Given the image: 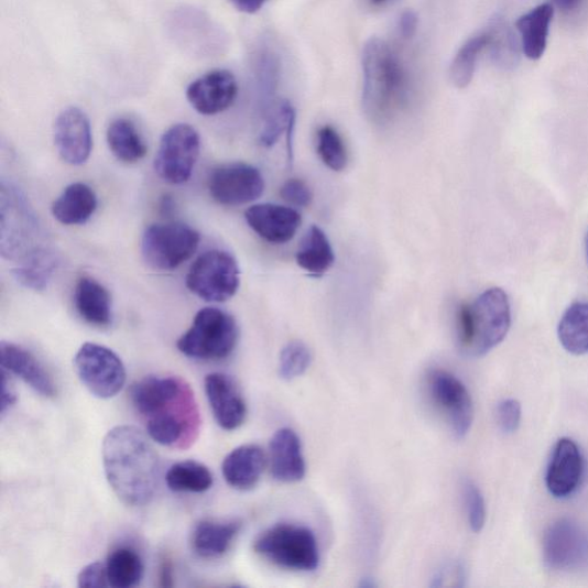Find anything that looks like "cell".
Segmentation results:
<instances>
[{"label":"cell","instance_id":"obj_1","mask_svg":"<svg viewBox=\"0 0 588 588\" xmlns=\"http://www.w3.org/2000/svg\"><path fill=\"white\" fill-rule=\"evenodd\" d=\"M130 399L155 443L186 449L197 440L202 425L199 407L192 386L184 380L146 378L132 385Z\"/></svg>","mask_w":588,"mask_h":588},{"label":"cell","instance_id":"obj_2","mask_svg":"<svg viewBox=\"0 0 588 588\" xmlns=\"http://www.w3.org/2000/svg\"><path fill=\"white\" fill-rule=\"evenodd\" d=\"M102 462L109 484L127 505L142 507L154 497L160 461L148 437L135 426L120 425L102 442Z\"/></svg>","mask_w":588,"mask_h":588},{"label":"cell","instance_id":"obj_3","mask_svg":"<svg viewBox=\"0 0 588 588\" xmlns=\"http://www.w3.org/2000/svg\"><path fill=\"white\" fill-rule=\"evenodd\" d=\"M362 102L367 116L378 122L390 120L406 101L407 76L391 45L372 37L363 48Z\"/></svg>","mask_w":588,"mask_h":588},{"label":"cell","instance_id":"obj_4","mask_svg":"<svg viewBox=\"0 0 588 588\" xmlns=\"http://www.w3.org/2000/svg\"><path fill=\"white\" fill-rule=\"evenodd\" d=\"M512 326L510 297L501 287L486 290L458 311L457 335L460 351L469 358L484 357L501 344Z\"/></svg>","mask_w":588,"mask_h":588},{"label":"cell","instance_id":"obj_5","mask_svg":"<svg viewBox=\"0 0 588 588\" xmlns=\"http://www.w3.org/2000/svg\"><path fill=\"white\" fill-rule=\"evenodd\" d=\"M238 337V326L230 314L206 307L197 313L190 329L178 339L177 349L192 359L219 361L233 352Z\"/></svg>","mask_w":588,"mask_h":588},{"label":"cell","instance_id":"obj_6","mask_svg":"<svg viewBox=\"0 0 588 588\" xmlns=\"http://www.w3.org/2000/svg\"><path fill=\"white\" fill-rule=\"evenodd\" d=\"M2 226L0 246L2 254L9 260L21 261L44 248L42 229L30 203L12 185L2 184Z\"/></svg>","mask_w":588,"mask_h":588},{"label":"cell","instance_id":"obj_7","mask_svg":"<svg viewBox=\"0 0 588 588\" xmlns=\"http://www.w3.org/2000/svg\"><path fill=\"white\" fill-rule=\"evenodd\" d=\"M254 549L272 564L288 570L314 571L319 553L314 533L296 524H279L261 534Z\"/></svg>","mask_w":588,"mask_h":588},{"label":"cell","instance_id":"obj_8","mask_svg":"<svg viewBox=\"0 0 588 588\" xmlns=\"http://www.w3.org/2000/svg\"><path fill=\"white\" fill-rule=\"evenodd\" d=\"M200 235L194 228L177 224H155L142 237V255L150 269L170 272L178 269L197 252Z\"/></svg>","mask_w":588,"mask_h":588},{"label":"cell","instance_id":"obj_9","mask_svg":"<svg viewBox=\"0 0 588 588\" xmlns=\"http://www.w3.org/2000/svg\"><path fill=\"white\" fill-rule=\"evenodd\" d=\"M186 287L207 303L231 300L240 284L236 259L226 251L211 250L199 255L186 275Z\"/></svg>","mask_w":588,"mask_h":588},{"label":"cell","instance_id":"obj_10","mask_svg":"<svg viewBox=\"0 0 588 588\" xmlns=\"http://www.w3.org/2000/svg\"><path fill=\"white\" fill-rule=\"evenodd\" d=\"M76 375L99 399L118 395L127 380L126 367L109 347L86 342L74 358Z\"/></svg>","mask_w":588,"mask_h":588},{"label":"cell","instance_id":"obj_11","mask_svg":"<svg viewBox=\"0 0 588 588\" xmlns=\"http://www.w3.org/2000/svg\"><path fill=\"white\" fill-rule=\"evenodd\" d=\"M200 154V137L190 124L177 123L165 131L154 159V171L170 184L188 182Z\"/></svg>","mask_w":588,"mask_h":588},{"label":"cell","instance_id":"obj_12","mask_svg":"<svg viewBox=\"0 0 588 588\" xmlns=\"http://www.w3.org/2000/svg\"><path fill=\"white\" fill-rule=\"evenodd\" d=\"M543 553L552 570H579L588 566V532L573 520L560 519L546 531Z\"/></svg>","mask_w":588,"mask_h":588},{"label":"cell","instance_id":"obj_13","mask_svg":"<svg viewBox=\"0 0 588 588\" xmlns=\"http://www.w3.org/2000/svg\"><path fill=\"white\" fill-rule=\"evenodd\" d=\"M210 197L226 206L250 204L264 192L260 171L247 164H227L214 168L207 181Z\"/></svg>","mask_w":588,"mask_h":588},{"label":"cell","instance_id":"obj_14","mask_svg":"<svg viewBox=\"0 0 588 588\" xmlns=\"http://www.w3.org/2000/svg\"><path fill=\"white\" fill-rule=\"evenodd\" d=\"M431 394L446 415L451 432L459 439L465 438L473 422V404L466 385L450 372L434 370L429 377Z\"/></svg>","mask_w":588,"mask_h":588},{"label":"cell","instance_id":"obj_15","mask_svg":"<svg viewBox=\"0 0 588 588\" xmlns=\"http://www.w3.org/2000/svg\"><path fill=\"white\" fill-rule=\"evenodd\" d=\"M55 144L65 163L86 164L91 155L94 140L88 116L78 107H68L55 123Z\"/></svg>","mask_w":588,"mask_h":588},{"label":"cell","instance_id":"obj_16","mask_svg":"<svg viewBox=\"0 0 588 588\" xmlns=\"http://www.w3.org/2000/svg\"><path fill=\"white\" fill-rule=\"evenodd\" d=\"M238 95L235 75L227 69H214L195 79L186 89V99L202 116H217L233 104Z\"/></svg>","mask_w":588,"mask_h":588},{"label":"cell","instance_id":"obj_17","mask_svg":"<svg viewBox=\"0 0 588 588\" xmlns=\"http://www.w3.org/2000/svg\"><path fill=\"white\" fill-rule=\"evenodd\" d=\"M585 464L579 446L570 438H560L553 450L546 472V487L556 499H568L578 490Z\"/></svg>","mask_w":588,"mask_h":588},{"label":"cell","instance_id":"obj_18","mask_svg":"<svg viewBox=\"0 0 588 588\" xmlns=\"http://www.w3.org/2000/svg\"><path fill=\"white\" fill-rule=\"evenodd\" d=\"M205 392L214 417L222 429L233 432L247 420L246 400L231 378L213 372L205 379Z\"/></svg>","mask_w":588,"mask_h":588},{"label":"cell","instance_id":"obj_19","mask_svg":"<svg viewBox=\"0 0 588 588\" xmlns=\"http://www.w3.org/2000/svg\"><path fill=\"white\" fill-rule=\"evenodd\" d=\"M250 228L265 242L280 246L290 242L302 226L301 213L287 206L258 204L246 211Z\"/></svg>","mask_w":588,"mask_h":588},{"label":"cell","instance_id":"obj_20","mask_svg":"<svg viewBox=\"0 0 588 588\" xmlns=\"http://www.w3.org/2000/svg\"><path fill=\"white\" fill-rule=\"evenodd\" d=\"M0 355H2L3 369L29 384L35 392L45 398L57 395L55 381L32 352L20 345L2 341Z\"/></svg>","mask_w":588,"mask_h":588},{"label":"cell","instance_id":"obj_21","mask_svg":"<svg viewBox=\"0 0 588 588\" xmlns=\"http://www.w3.org/2000/svg\"><path fill=\"white\" fill-rule=\"evenodd\" d=\"M271 471L281 483H296L305 477L306 464L300 437L288 427L280 429L270 445Z\"/></svg>","mask_w":588,"mask_h":588},{"label":"cell","instance_id":"obj_22","mask_svg":"<svg viewBox=\"0 0 588 588\" xmlns=\"http://www.w3.org/2000/svg\"><path fill=\"white\" fill-rule=\"evenodd\" d=\"M265 467V456L257 445H243L228 454L222 464V473L229 487L250 491L257 487Z\"/></svg>","mask_w":588,"mask_h":588},{"label":"cell","instance_id":"obj_23","mask_svg":"<svg viewBox=\"0 0 588 588\" xmlns=\"http://www.w3.org/2000/svg\"><path fill=\"white\" fill-rule=\"evenodd\" d=\"M74 305L86 323L98 328L112 325L113 309L111 294L91 277L78 280L74 291Z\"/></svg>","mask_w":588,"mask_h":588},{"label":"cell","instance_id":"obj_24","mask_svg":"<svg viewBox=\"0 0 588 588\" xmlns=\"http://www.w3.org/2000/svg\"><path fill=\"white\" fill-rule=\"evenodd\" d=\"M98 207L96 193L86 183L77 182L67 186L52 205V216L65 226L87 224Z\"/></svg>","mask_w":588,"mask_h":588},{"label":"cell","instance_id":"obj_25","mask_svg":"<svg viewBox=\"0 0 588 588\" xmlns=\"http://www.w3.org/2000/svg\"><path fill=\"white\" fill-rule=\"evenodd\" d=\"M239 530L238 521H200L192 533L193 552L205 559L222 557L229 551Z\"/></svg>","mask_w":588,"mask_h":588},{"label":"cell","instance_id":"obj_26","mask_svg":"<svg viewBox=\"0 0 588 588\" xmlns=\"http://www.w3.org/2000/svg\"><path fill=\"white\" fill-rule=\"evenodd\" d=\"M553 17V6L545 3L532 9L516 21L522 52L527 59L540 61L545 55Z\"/></svg>","mask_w":588,"mask_h":588},{"label":"cell","instance_id":"obj_27","mask_svg":"<svg viewBox=\"0 0 588 588\" xmlns=\"http://www.w3.org/2000/svg\"><path fill=\"white\" fill-rule=\"evenodd\" d=\"M296 260L302 270L319 276L330 271L335 253L325 231L316 226L309 228L302 240Z\"/></svg>","mask_w":588,"mask_h":588},{"label":"cell","instance_id":"obj_28","mask_svg":"<svg viewBox=\"0 0 588 588\" xmlns=\"http://www.w3.org/2000/svg\"><path fill=\"white\" fill-rule=\"evenodd\" d=\"M107 144L124 164H137L146 155L148 146L137 126L128 119H117L107 128Z\"/></svg>","mask_w":588,"mask_h":588},{"label":"cell","instance_id":"obj_29","mask_svg":"<svg viewBox=\"0 0 588 588\" xmlns=\"http://www.w3.org/2000/svg\"><path fill=\"white\" fill-rule=\"evenodd\" d=\"M557 337L568 353H588V302H576L567 308L559 319Z\"/></svg>","mask_w":588,"mask_h":588},{"label":"cell","instance_id":"obj_30","mask_svg":"<svg viewBox=\"0 0 588 588\" xmlns=\"http://www.w3.org/2000/svg\"><path fill=\"white\" fill-rule=\"evenodd\" d=\"M59 263L58 254L44 247L19 261L13 274L22 286L43 291L57 272Z\"/></svg>","mask_w":588,"mask_h":588},{"label":"cell","instance_id":"obj_31","mask_svg":"<svg viewBox=\"0 0 588 588\" xmlns=\"http://www.w3.org/2000/svg\"><path fill=\"white\" fill-rule=\"evenodd\" d=\"M488 31L490 34L488 48L494 65L504 70L514 69L520 63L522 46L512 26L498 15Z\"/></svg>","mask_w":588,"mask_h":588},{"label":"cell","instance_id":"obj_32","mask_svg":"<svg viewBox=\"0 0 588 588\" xmlns=\"http://www.w3.org/2000/svg\"><path fill=\"white\" fill-rule=\"evenodd\" d=\"M106 575L109 586L131 588L138 586L144 576V564L141 555L130 547L115 549L106 563Z\"/></svg>","mask_w":588,"mask_h":588},{"label":"cell","instance_id":"obj_33","mask_svg":"<svg viewBox=\"0 0 588 588\" xmlns=\"http://www.w3.org/2000/svg\"><path fill=\"white\" fill-rule=\"evenodd\" d=\"M490 43L489 31L477 33L468 39L454 57L449 77L454 86L459 89L467 88L475 76L477 62Z\"/></svg>","mask_w":588,"mask_h":588},{"label":"cell","instance_id":"obj_34","mask_svg":"<svg viewBox=\"0 0 588 588\" xmlns=\"http://www.w3.org/2000/svg\"><path fill=\"white\" fill-rule=\"evenodd\" d=\"M294 126H296V111L287 100H282L272 106L266 115L260 133L259 143L263 148L274 146L282 135L286 137L288 162H292V143Z\"/></svg>","mask_w":588,"mask_h":588},{"label":"cell","instance_id":"obj_35","mask_svg":"<svg viewBox=\"0 0 588 588\" xmlns=\"http://www.w3.org/2000/svg\"><path fill=\"white\" fill-rule=\"evenodd\" d=\"M166 483L173 492L204 493L211 489L214 477L210 470L200 462L182 461L170 468Z\"/></svg>","mask_w":588,"mask_h":588},{"label":"cell","instance_id":"obj_36","mask_svg":"<svg viewBox=\"0 0 588 588\" xmlns=\"http://www.w3.org/2000/svg\"><path fill=\"white\" fill-rule=\"evenodd\" d=\"M317 152L327 167L341 172L347 166V152L338 131L325 126L317 132Z\"/></svg>","mask_w":588,"mask_h":588},{"label":"cell","instance_id":"obj_37","mask_svg":"<svg viewBox=\"0 0 588 588\" xmlns=\"http://www.w3.org/2000/svg\"><path fill=\"white\" fill-rule=\"evenodd\" d=\"M312 363L308 347L300 340L288 342L280 356V377L285 381L301 378Z\"/></svg>","mask_w":588,"mask_h":588},{"label":"cell","instance_id":"obj_38","mask_svg":"<svg viewBox=\"0 0 588 588\" xmlns=\"http://www.w3.org/2000/svg\"><path fill=\"white\" fill-rule=\"evenodd\" d=\"M464 497L471 530L482 531L487 522V505L482 492L467 479L464 483Z\"/></svg>","mask_w":588,"mask_h":588},{"label":"cell","instance_id":"obj_39","mask_svg":"<svg viewBox=\"0 0 588 588\" xmlns=\"http://www.w3.org/2000/svg\"><path fill=\"white\" fill-rule=\"evenodd\" d=\"M281 62L275 52L266 50L261 53L258 63V77L264 95H272L280 81Z\"/></svg>","mask_w":588,"mask_h":588},{"label":"cell","instance_id":"obj_40","mask_svg":"<svg viewBox=\"0 0 588 588\" xmlns=\"http://www.w3.org/2000/svg\"><path fill=\"white\" fill-rule=\"evenodd\" d=\"M497 423L503 434L518 432L522 420V407L516 399H504L498 404Z\"/></svg>","mask_w":588,"mask_h":588},{"label":"cell","instance_id":"obj_41","mask_svg":"<svg viewBox=\"0 0 588 588\" xmlns=\"http://www.w3.org/2000/svg\"><path fill=\"white\" fill-rule=\"evenodd\" d=\"M282 198L296 207H308L313 202L309 186L302 179L292 178L284 183L281 189Z\"/></svg>","mask_w":588,"mask_h":588},{"label":"cell","instance_id":"obj_42","mask_svg":"<svg viewBox=\"0 0 588 588\" xmlns=\"http://www.w3.org/2000/svg\"><path fill=\"white\" fill-rule=\"evenodd\" d=\"M78 587L81 588H97L109 586L106 575V566L100 563H95L81 570L77 578Z\"/></svg>","mask_w":588,"mask_h":588},{"label":"cell","instance_id":"obj_43","mask_svg":"<svg viewBox=\"0 0 588 588\" xmlns=\"http://www.w3.org/2000/svg\"><path fill=\"white\" fill-rule=\"evenodd\" d=\"M418 22V15L415 11L406 10L401 13L398 21V29L401 37L412 40L417 33Z\"/></svg>","mask_w":588,"mask_h":588},{"label":"cell","instance_id":"obj_44","mask_svg":"<svg viewBox=\"0 0 588 588\" xmlns=\"http://www.w3.org/2000/svg\"><path fill=\"white\" fill-rule=\"evenodd\" d=\"M2 390V415H6L17 403V393L10 380L9 373L3 369Z\"/></svg>","mask_w":588,"mask_h":588},{"label":"cell","instance_id":"obj_45","mask_svg":"<svg viewBox=\"0 0 588 588\" xmlns=\"http://www.w3.org/2000/svg\"><path fill=\"white\" fill-rule=\"evenodd\" d=\"M269 0H230V3L239 12L254 14L259 12Z\"/></svg>","mask_w":588,"mask_h":588},{"label":"cell","instance_id":"obj_46","mask_svg":"<svg viewBox=\"0 0 588 588\" xmlns=\"http://www.w3.org/2000/svg\"><path fill=\"white\" fill-rule=\"evenodd\" d=\"M582 2L584 0H551V4L554 9H557L566 14L577 12L581 8Z\"/></svg>","mask_w":588,"mask_h":588},{"label":"cell","instance_id":"obj_47","mask_svg":"<svg viewBox=\"0 0 588 588\" xmlns=\"http://www.w3.org/2000/svg\"><path fill=\"white\" fill-rule=\"evenodd\" d=\"M160 585L163 587H172L174 585L173 567L168 560L160 568Z\"/></svg>","mask_w":588,"mask_h":588},{"label":"cell","instance_id":"obj_48","mask_svg":"<svg viewBox=\"0 0 588 588\" xmlns=\"http://www.w3.org/2000/svg\"><path fill=\"white\" fill-rule=\"evenodd\" d=\"M585 253H586V261H587V264H588V231H587L586 237H585Z\"/></svg>","mask_w":588,"mask_h":588},{"label":"cell","instance_id":"obj_49","mask_svg":"<svg viewBox=\"0 0 588 588\" xmlns=\"http://www.w3.org/2000/svg\"><path fill=\"white\" fill-rule=\"evenodd\" d=\"M370 2L375 6H381L388 2V0H370Z\"/></svg>","mask_w":588,"mask_h":588}]
</instances>
